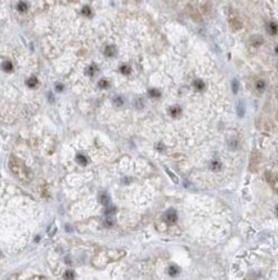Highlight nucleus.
Listing matches in <instances>:
<instances>
[{"label":"nucleus","instance_id":"obj_1","mask_svg":"<svg viewBox=\"0 0 278 280\" xmlns=\"http://www.w3.org/2000/svg\"><path fill=\"white\" fill-rule=\"evenodd\" d=\"M228 22L233 31H238V30L242 29V22L240 17H238V13L234 9H232V8H229V12H228Z\"/></svg>","mask_w":278,"mask_h":280},{"label":"nucleus","instance_id":"obj_2","mask_svg":"<svg viewBox=\"0 0 278 280\" xmlns=\"http://www.w3.org/2000/svg\"><path fill=\"white\" fill-rule=\"evenodd\" d=\"M260 153L258 150H254L252 153H251V156H250V163H249V171L252 172V173H255V172H258L259 169V165H260Z\"/></svg>","mask_w":278,"mask_h":280},{"label":"nucleus","instance_id":"obj_3","mask_svg":"<svg viewBox=\"0 0 278 280\" xmlns=\"http://www.w3.org/2000/svg\"><path fill=\"white\" fill-rule=\"evenodd\" d=\"M267 30L270 35H277L278 34V25L274 22V21H270V22L267 25Z\"/></svg>","mask_w":278,"mask_h":280},{"label":"nucleus","instance_id":"obj_4","mask_svg":"<svg viewBox=\"0 0 278 280\" xmlns=\"http://www.w3.org/2000/svg\"><path fill=\"white\" fill-rule=\"evenodd\" d=\"M250 43H251L252 47H260L263 43H264V39H263L261 36H259V35H254V36L250 39Z\"/></svg>","mask_w":278,"mask_h":280},{"label":"nucleus","instance_id":"obj_5","mask_svg":"<svg viewBox=\"0 0 278 280\" xmlns=\"http://www.w3.org/2000/svg\"><path fill=\"white\" fill-rule=\"evenodd\" d=\"M265 87H267V84H265V81H264L263 79L256 80V83H255V88H256V91H258L259 93H263V92L265 91Z\"/></svg>","mask_w":278,"mask_h":280},{"label":"nucleus","instance_id":"obj_6","mask_svg":"<svg viewBox=\"0 0 278 280\" xmlns=\"http://www.w3.org/2000/svg\"><path fill=\"white\" fill-rule=\"evenodd\" d=\"M165 219H166V221L169 222V223H174V222H176V213L174 212V210H170V212L165 216Z\"/></svg>","mask_w":278,"mask_h":280},{"label":"nucleus","instance_id":"obj_7","mask_svg":"<svg viewBox=\"0 0 278 280\" xmlns=\"http://www.w3.org/2000/svg\"><path fill=\"white\" fill-rule=\"evenodd\" d=\"M104 54H106L107 57H113V56L116 54V48L113 45L106 47V49H104Z\"/></svg>","mask_w":278,"mask_h":280},{"label":"nucleus","instance_id":"obj_8","mask_svg":"<svg viewBox=\"0 0 278 280\" xmlns=\"http://www.w3.org/2000/svg\"><path fill=\"white\" fill-rule=\"evenodd\" d=\"M193 85H195V88L197 89V91H204V89L206 88V84L205 81H202L201 79H197L193 81Z\"/></svg>","mask_w":278,"mask_h":280},{"label":"nucleus","instance_id":"obj_9","mask_svg":"<svg viewBox=\"0 0 278 280\" xmlns=\"http://www.w3.org/2000/svg\"><path fill=\"white\" fill-rule=\"evenodd\" d=\"M210 168H211V171H214V172L220 171V168H222V163H220L219 160H213V162L210 163Z\"/></svg>","mask_w":278,"mask_h":280},{"label":"nucleus","instance_id":"obj_10","mask_svg":"<svg viewBox=\"0 0 278 280\" xmlns=\"http://www.w3.org/2000/svg\"><path fill=\"white\" fill-rule=\"evenodd\" d=\"M120 71L124 75H129V74L131 72V68H130V66H128V65H122V66L120 67Z\"/></svg>","mask_w":278,"mask_h":280},{"label":"nucleus","instance_id":"obj_11","mask_svg":"<svg viewBox=\"0 0 278 280\" xmlns=\"http://www.w3.org/2000/svg\"><path fill=\"white\" fill-rule=\"evenodd\" d=\"M232 91L234 94H237V92H238V80L237 79L232 80Z\"/></svg>","mask_w":278,"mask_h":280},{"label":"nucleus","instance_id":"obj_12","mask_svg":"<svg viewBox=\"0 0 278 280\" xmlns=\"http://www.w3.org/2000/svg\"><path fill=\"white\" fill-rule=\"evenodd\" d=\"M98 85H99V88H108V81L102 79L99 83H98Z\"/></svg>","mask_w":278,"mask_h":280},{"label":"nucleus","instance_id":"obj_13","mask_svg":"<svg viewBox=\"0 0 278 280\" xmlns=\"http://www.w3.org/2000/svg\"><path fill=\"white\" fill-rule=\"evenodd\" d=\"M179 114H180V107H173V109H171V115L176 116Z\"/></svg>","mask_w":278,"mask_h":280},{"label":"nucleus","instance_id":"obj_14","mask_svg":"<svg viewBox=\"0 0 278 280\" xmlns=\"http://www.w3.org/2000/svg\"><path fill=\"white\" fill-rule=\"evenodd\" d=\"M149 94H151L152 97H160V92L156 91V89H151V91H149Z\"/></svg>","mask_w":278,"mask_h":280},{"label":"nucleus","instance_id":"obj_15","mask_svg":"<svg viewBox=\"0 0 278 280\" xmlns=\"http://www.w3.org/2000/svg\"><path fill=\"white\" fill-rule=\"evenodd\" d=\"M169 271H170V275H176V274H178V269H176L175 266H171Z\"/></svg>","mask_w":278,"mask_h":280},{"label":"nucleus","instance_id":"obj_16","mask_svg":"<svg viewBox=\"0 0 278 280\" xmlns=\"http://www.w3.org/2000/svg\"><path fill=\"white\" fill-rule=\"evenodd\" d=\"M238 115L243 116V106H242V103H240V106H238Z\"/></svg>","mask_w":278,"mask_h":280},{"label":"nucleus","instance_id":"obj_17","mask_svg":"<svg viewBox=\"0 0 278 280\" xmlns=\"http://www.w3.org/2000/svg\"><path fill=\"white\" fill-rule=\"evenodd\" d=\"M276 53H277V54H278V45L276 47Z\"/></svg>","mask_w":278,"mask_h":280},{"label":"nucleus","instance_id":"obj_18","mask_svg":"<svg viewBox=\"0 0 278 280\" xmlns=\"http://www.w3.org/2000/svg\"><path fill=\"white\" fill-rule=\"evenodd\" d=\"M276 210H277V214H278V205H277V208H276Z\"/></svg>","mask_w":278,"mask_h":280}]
</instances>
